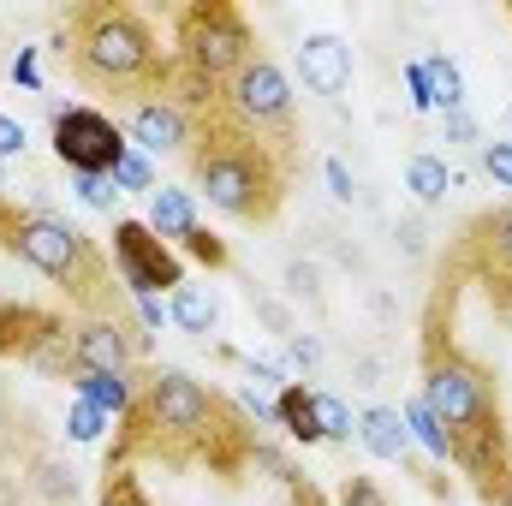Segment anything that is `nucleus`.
<instances>
[{
    "label": "nucleus",
    "instance_id": "30",
    "mask_svg": "<svg viewBox=\"0 0 512 506\" xmlns=\"http://www.w3.org/2000/svg\"><path fill=\"white\" fill-rule=\"evenodd\" d=\"M405 84H411V108H435V102H429V72H423V60L405 66Z\"/></svg>",
    "mask_w": 512,
    "mask_h": 506
},
{
    "label": "nucleus",
    "instance_id": "14",
    "mask_svg": "<svg viewBox=\"0 0 512 506\" xmlns=\"http://www.w3.org/2000/svg\"><path fill=\"white\" fill-rule=\"evenodd\" d=\"M358 435H364V447L376 459H405V447H411V429H405V417L393 405H370L358 417Z\"/></svg>",
    "mask_w": 512,
    "mask_h": 506
},
{
    "label": "nucleus",
    "instance_id": "29",
    "mask_svg": "<svg viewBox=\"0 0 512 506\" xmlns=\"http://www.w3.org/2000/svg\"><path fill=\"white\" fill-rule=\"evenodd\" d=\"M185 251H191V256H203L209 268H227V245H221L215 233H203V227H197V233L185 239Z\"/></svg>",
    "mask_w": 512,
    "mask_h": 506
},
{
    "label": "nucleus",
    "instance_id": "20",
    "mask_svg": "<svg viewBox=\"0 0 512 506\" xmlns=\"http://www.w3.org/2000/svg\"><path fill=\"white\" fill-rule=\"evenodd\" d=\"M316 429H322V441H352V411H346V399L316 393Z\"/></svg>",
    "mask_w": 512,
    "mask_h": 506
},
{
    "label": "nucleus",
    "instance_id": "16",
    "mask_svg": "<svg viewBox=\"0 0 512 506\" xmlns=\"http://www.w3.org/2000/svg\"><path fill=\"white\" fill-rule=\"evenodd\" d=\"M280 429L292 435V441H322V429H316V393H304V387H280Z\"/></svg>",
    "mask_w": 512,
    "mask_h": 506
},
{
    "label": "nucleus",
    "instance_id": "6",
    "mask_svg": "<svg viewBox=\"0 0 512 506\" xmlns=\"http://www.w3.org/2000/svg\"><path fill=\"white\" fill-rule=\"evenodd\" d=\"M143 405H149V423L167 441H203L209 447V435H215V393L203 381H191L185 370H155Z\"/></svg>",
    "mask_w": 512,
    "mask_h": 506
},
{
    "label": "nucleus",
    "instance_id": "33",
    "mask_svg": "<svg viewBox=\"0 0 512 506\" xmlns=\"http://www.w3.org/2000/svg\"><path fill=\"white\" fill-rule=\"evenodd\" d=\"M328 185H334V197H340V203H352V197H358V185H352L346 161H328Z\"/></svg>",
    "mask_w": 512,
    "mask_h": 506
},
{
    "label": "nucleus",
    "instance_id": "31",
    "mask_svg": "<svg viewBox=\"0 0 512 506\" xmlns=\"http://www.w3.org/2000/svg\"><path fill=\"white\" fill-rule=\"evenodd\" d=\"M18 149H24V126H18L12 114H0V161H6V155H18Z\"/></svg>",
    "mask_w": 512,
    "mask_h": 506
},
{
    "label": "nucleus",
    "instance_id": "23",
    "mask_svg": "<svg viewBox=\"0 0 512 506\" xmlns=\"http://www.w3.org/2000/svg\"><path fill=\"white\" fill-rule=\"evenodd\" d=\"M489 262H495L501 274H512V209H501V215L489 221Z\"/></svg>",
    "mask_w": 512,
    "mask_h": 506
},
{
    "label": "nucleus",
    "instance_id": "24",
    "mask_svg": "<svg viewBox=\"0 0 512 506\" xmlns=\"http://www.w3.org/2000/svg\"><path fill=\"white\" fill-rule=\"evenodd\" d=\"M102 506H149V495L137 489L131 471H108V489H102Z\"/></svg>",
    "mask_w": 512,
    "mask_h": 506
},
{
    "label": "nucleus",
    "instance_id": "32",
    "mask_svg": "<svg viewBox=\"0 0 512 506\" xmlns=\"http://www.w3.org/2000/svg\"><path fill=\"white\" fill-rule=\"evenodd\" d=\"M447 137H453V143H477V120H471L465 108H453V114H447Z\"/></svg>",
    "mask_w": 512,
    "mask_h": 506
},
{
    "label": "nucleus",
    "instance_id": "27",
    "mask_svg": "<svg viewBox=\"0 0 512 506\" xmlns=\"http://www.w3.org/2000/svg\"><path fill=\"white\" fill-rule=\"evenodd\" d=\"M340 506H393V501L382 495V483H376V477H352V483L340 489Z\"/></svg>",
    "mask_w": 512,
    "mask_h": 506
},
{
    "label": "nucleus",
    "instance_id": "5",
    "mask_svg": "<svg viewBox=\"0 0 512 506\" xmlns=\"http://www.w3.org/2000/svg\"><path fill=\"white\" fill-rule=\"evenodd\" d=\"M221 114L286 155V143H292V84H286V72L268 54H251L221 90Z\"/></svg>",
    "mask_w": 512,
    "mask_h": 506
},
{
    "label": "nucleus",
    "instance_id": "25",
    "mask_svg": "<svg viewBox=\"0 0 512 506\" xmlns=\"http://www.w3.org/2000/svg\"><path fill=\"white\" fill-rule=\"evenodd\" d=\"M483 173H489L501 191H512V143H501V137L483 143Z\"/></svg>",
    "mask_w": 512,
    "mask_h": 506
},
{
    "label": "nucleus",
    "instance_id": "21",
    "mask_svg": "<svg viewBox=\"0 0 512 506\" xmlns=\"http://www.w3.org/2000/svg\"><path fill=\"white\" fill-rule=\"evenodd\" d=\"M78 203L96 209V215H114V209H120V185H114L108 173H84V179H78Z\"/></svg>",
    "mask_w": 512,
    "mask_h": 506
},
{
    "label": "nucleus",
    "instance_id": "4",
    "mask_svg": "<svg viewBox=\"0 0 512 506\" xmlns=\"http://www.w3.org/2000/svg\"><path fill=\"white\" fill-rule=\"evenodd\" d=\"M256 54V36L245 24L239 6L227 0H203V6H185L179 12V66L197 90H227V78Z\"/></svg>",
    "mask_w": 512,
    "mask_h": 506
},
{
    "label": "nucleus",
    "instance_id": "2",
    "mask_svg": "<svg viewBox=\"0 0 512 506\" xmlns=\"http://www.w3.org/2000/svg\"><path fill=\"white\" fill-rule=\"evenodd\" d=\"M191 179L227 221H268L286 197V155L215 108L191 137Z\"/></svg>",
    "mask_w": 512,
    "mask_h": 506
},
{
    "label": "nucleus",
    "instance_id": "17",
    "mask_svg": "<svg viewBox=\"0 0 512 506\" xmlns=\"http://www.w3.org/2000/svg\"><path fill=\"white\" fill-rule=\"evenodd\" d=\"M72 387H78V399H90L96 411H126L131 405V376H102V370H78L72 376Z\"/></svg>",
    "mask_w": 512,
    "mask_h": 506
},
{
    "label": "nucleus",
    "instance_id": "26",
    "mask_svg": "<svg viewBox=\"0 0 512 506\" xmlns=\"http://www.w3.org/2000/svg\"><path fill=\"white\" fill-rule=\"evenodd\" d=\"M286 364L292 370H316L322 364V340L316 334H286Z\"/></svg>",
    "mask_w": 512,
    "mask_h": 506
},
{
    "label": "nucleus",
    "instance_id": "28",
    "mask_svg": "<svg viewBox=\"0 0 512 506\" xmlns=\"http://www.w3.org/2000/svg\"><path fill=\"white\" fill-rule=\"evenodd\" d=\"M102 417H108V411H96L90 399H78V405H72V441H96V435H102Z\"/></svg>",
    "mask_w": 512,
    "mask_h": 506
},
{
    "label": "nucleus",
    "instance_id": "22",
    "mask_svg": "<svg viewBox=\"0 0 512 506\" xmlns=\"http://www.w3.org/2000/svg\"><path fill=\"white\" fill-rule=\"evenodd\" d=\"M114 185H120V197H126V191H155V167H149V155H143V149H126V155H120Z\"/></svg>",
    "mask_w": 512,
    "mask_h": 506
},
{
    "label": "nucleus",
    "instance_id": "1",
    "mask_svg": "<svg viewBox=\"0 0 512 506\" xmlns=\"http://www.w3.org/2000/svg\"><path fill=\"white\" fill-rule=\"evenodd\" d=\"M60 54L72 66V78L84 90H108V96H161L167 90V54L149 30V18L120 0H96V6H72L60 18Z\"/></svg>",
    "mask_w": 512,
    "mask_h": 506
},
{
    "label": "nucleus",
    "instance_id": "9",
    "mask_svg": "<svg viewBox=\"0 0 512 506\" xmlns=\"http://www.w3.org/2000/svg\"><path fill=\"white\" fill-rule=\"evenodd\" d=\"M191 102L185 96H143V102H131L126 114V143L131 149H143V155H179V149H191Z\"/></svg>",
    "mask_w": 512,
    "mask_h": 506
},
{
    "label": "nucleus",
    "instance_id": "35",
    "mask_svg": "<svg viewBox=\"0 0 512 506\" xmlns=\"http://www.w3.org/2000/svg\"><path fill=\"white\" fill-rule=\"evenodd\" d=\"M12 78H18L24 90H42V78H36V54H30V48L18 54V66H12Z\"/></svg>",
    "mask_w": 512,
    "mask_h": 506
},
{
    "label": "nucleus",
    "instance_id": "13",
    "mask_svg": "<svg viewBox=\"0 0 512 506\" xmlns=\"http://www.w3.org/2000/svg\"><path fill=\"white\" fill-rule=\"evenodd\" d=\"M167 310H173V322H179L185 334H197V340H209V334L221 328V298H215V286H191V280H185Z\"/></svg>",
    "mask_w": 512,
    "mask_h": 506
},
{
    "label": "nucleus",
    "instance_id": "12",
    "mask_svg": "<svg viewBox=\"0 0 512 506\" xmlns=\"http://www.w3.org/2000/svg\"><path fill=\"white\" fill-rule=\"evenodd\" d=\"M149 233L167 245H185L191 233H197V203H191V191H173V185H155L149 191Z\"/></svg>",
    "mask_w": 512,
    "mask_h": 506
},
{
    "label": "nucleus",
    "instance_id": "8",
    "mask_svg": "<svg viewBox=\"0 0 512 506\" xmlns=\"http://www.w3.org/2000/svg\"><path fill=\"white\" fill-rule=\"evenodd\" d=\"M114 268H120V280H126L137 298H155L161 286H173V292L185 286L179 256L149 233V221H120L114 227Z\"/></svg>",
    "mask_w": 512,
    "mask_h": 506
},
{
    "label": "nucleus",
    "instance_id": "3",
    "mask_svg": "<svg viewBox=\"0 0 512 506\" xmlns=\"http://www.w3.org/2000/svg\"><path fill=\"white\" fill-rule=\"evenodd\" d=\"M6 245L24 256L36 274H48L54 286H66L78 304H102V286H108V262L96 251V239H84L72 221L60 215H18L6 221Z\"/></svg>",
    "mask_w": 512,
    "mask_h": 506
},
{
    "label": "nucleus",
    "instance_id": "36",
    "mask_svg": "<svg viewBox=\"0 0 512 506\" xmlns=\"http://www.w3.org/2000/svg\"><path fill=\"white\" fill-rule=\"evenodd\" d=\"M292 506H322V495L310 483H292Z\"/></svg>",
    "mask_w": 512,
    "mask_h": 506
},
{
    "label": "nucleus",
    "instance_id": "10",
    "mask_svg": "<svg viewBox=\"0 0 512 506\" xmlns=\"http://www.w3.org/2000/svg\"><path fill=\"white\" fill-rule=\"evenodd\" d=\"M143 352V334H131L120 316H84L72 328V358L78 370H102V376H131V358Z\"/></svg>",
    "mask_w": 512,
    "mask_h": 506
},
{
    "label": "nucleus",
    "instance_id": "11",
    "mask_svg": "<svg viewBox=\"0 0 512 506\" xmlns=\"http://www.w3.org/2000/svg\"><path fill=\"white\" fill-rule=\"evenodd\" d=\"M298 78H304V90H310V96L340 102V96H346V84H352V48H346L334 30L304 36V48H298Z\"/></svg>",
    "mask_w": 512,
    "mask_h": 506
},
{
    "label": "nucleus",
    "instance_id": "18",
    "mask_svg": "<svg viewBox=\"0 0 512 506\" xmlns=\"http://www.w3.org/2000/svg\"><path fill=\"white\" fill-rule=\"evenodd\" d=\"M423 72H429V102H435L441 114L465 108V78H459V66H453L447 54H429V60H423Z\"/></svg>",
    "mask_w": 512,
    "mask_h": 506
},
{
    "label": "nucleus",
    "instance_id": "34",
    "mask_svg": "<svg viewBox=\"0 0 512 506\" xmlns=\"http://www.w3.org/2000/svg\"><path fill=\"white\" fill-rule=\"evenodd\" d=\"M137 316H143V328H161V322H173V310H167L161 298H137Z\"/></svg>",
    "mask_w": 512,
    "mask_h": 506
},
{
    "label": "nucleus",
    "instance_id": "15",
    "mask_svg": "<svg viewBox=\"0 0 512 506\" xmlns=\"http://www.w3.org/2000/svg\"><path fill=\"white\" fill-rule=\"evenodd\" d=\"M405 185H411V197H417L423 209H441V203H447V185H453V173H447V161H441V155L417 149V155L405 161Z\"/></svg>",
    "mask_w": 512,
    "mask_h": 506
},
{
    "label": "nucleus",
    "instance_id": "38",
    "mask_svg": "<svg viewBox=\"0 0 512 506\" xmlns=\"http://www.w3.org/2000/svg\"><path fill=\"white\" fill-rule=\"evenodd\" d=\"M0 185H6V161H0Z\"/></svg>",
    "mask_w": 512,
    "mask_h": 506
},
{
    "label": "nucleus",
    "instance_id": "19",
    "mask_svg": "<svg viewBox=\"0 0 512 506\" xmlns=\"http://www.w3.org/2000/svg\"><path fill=\"white\" fill-rule=\"evenodd\" d=\"M399 417H405V429H411L435 459H453V441H447V429L435 423V411L423 405V393H417V399H405V411H399Z\"/></svg>",
    "mask_w": 512,
    "mask_h": 506
},
{
    "label": "nucleus",
    "instance_id": "7",
    "mask_svg": "<svg viewBox=\"0 0 512 506\" xmlns=\"http://www.w3.org/2000/svg\"><path fill=\"white\" fill-rule=\"evenodd\" d=\"M126 126H114L102 108H66V114H54V155L84 179V173H108L114 179V167H120V155H126Z\"/></svg>",
    "mask_w": 512,
    "mask_h": 506
},
{
    "label": "nucleus",
    "instance_id": "37",
    "mask_svg": "<svg viewBox=\"0 0 512 506\" xmlns=\"http://www.w3.org/2000/svg\"><path fill=\"white\" fill-rule=\"evenodd\" d=\"M489 506H512V489H501V495H495V501H489Z\"/></svg>",
    "mask_w": 512,
    "mask_h": 506
}]
</instances>
